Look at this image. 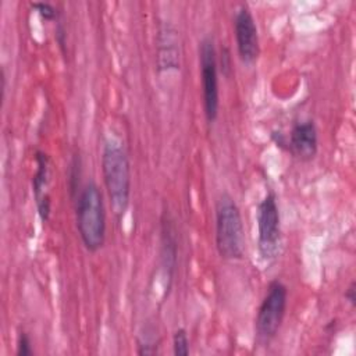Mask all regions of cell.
<instances>
[{
	"instance_id": "cell-7",
	"label": "cell",
	"mask_w": 356,
	"mask_h": 356,
	"mask_svg": "<svg viewBox=\"0 0 356 356\" xmlns=\"http://www.w3.org/2000/svg\"><path fill=\"white\" fill-rule=\"evenodd\" d=\"M234 31L239 58L245 64H253L259 56V32L253 14L248 6L242 4L234 18Z\"/></svg>"
},
{
	"instance_id": "cell-6",
	"label": "cell",
	"mask_w": 356,
	"mask_h": 356,
	"mask_svg": "<svg viewBox=\"0 0 356 356\" xmlns=\"http://www.w3.org/2000/svg\"><path fill=\"white\" fill-rule=\"evenodd\" d=\"M199 64L203 93V108L209 122H214L218 115L220 92H218V68L214 42L206 36L199 46Z\"/></svg>"
},
{
	"instance_id": "cell-4",
	"label": "cell",
	"mask_w": 356,
	"mask_h": 356,
	"mask_svg": "<svg viewBox=\"0 0 356 356\" xmlns=\"http://www.w3.org/2000/svg\"><path fill=\"white\" fill-rule=\"evenodd\" d=\"M286 303H288L286 286L278 280L271 281L267 288L266 296L263 298L259 306L256 321H254L256 335L260 342L268 343L278 334L285 317Z\"/></svg>"
},
{
	"instance_id": "cell-14",
	"label": "cell",
	"mask_w": 356,
	"mask_h": 356,
	"mask_svg": "<svg viewBox=\"0 0 356 356\" xmlns=\"http://www.w3.org/2000/svg\"><path fill=\"white\" fill-rule=\"evenodd\" d=\"M345 298H346L352 305H355V282H352L350 286L348 288V291H346V293H345Z\"/></svg>"
},
{
	"instance_id": "cell-2",
	"label": "cell",
	"mask_w": 356,
	"mask_h": 356,
	"mask_svg": "<svg viewBox=\"0 0 356 356\" xmlns=\"http://www.w3.org/2000/svg\"><path fill=\"white\" fill-rule=\"evenodd\" d=\"M76 229L86 250L97 252L106 239V210L103 195L95 182L79 192L75 209Z\"/></svg>"
},
{
	"instance_id": "cell-5",
	"label": "cell",
	"mask_w": 356,
	"mask_h": 356,
	"mask_svg": "<svg viewBox=\"0 0 356 356\" xmlns=\"http://www.w3.org/2000/svg\"><path fill=\"white\" fill-rule=\"evenodd\" d=\"M257 249L266 263L274 261L281 253V222L275 195L268 192L257 206Z\"/></svg>"
},
{
	"instance_id": "cell-12",
	"label": "cell",
	"mask_w": 356,
	"mask_h": 356,
	"mask_svg": "<svg viewBox=\"0 0 356 356\" xmlns=\"http://www.w3.org/2000/svg\"><path fill=\"white\" fill-rule=\"evenodd\" d=\"M32 7L39 13V15L42 18H44L46 21H51L56 18V8L49 4V3H43V1H38V3H33Z\"/></svg>"
},
{
	"instance_id": "cell-11",
	"label": "cell",
	"mask_w": 356,
	"mask_h": 356,
	"mask_svg": "<svg viewBox=\"0 0 356 356\" xmlns=\"http://www.w3.org/2000/svg\"><path fill=\"white\" fill-rule=\"evenodd\" d=\"M172 348L177 356L189 355V339L185 328H178L172 335Z\"/></svg>"
},
{
	"instance_id": "cell-3",
	"label": "cell",
	"mask_w": 356,
	"mask_h": 356,
	"mask_svg": "<svg viewBox=\"0 0 356 356\" xmlns=\"http://www.w3.org/2000/svg\"><path fill=\"white\" fill-rule=\"evenodd\" d=\"M216 248L225 260L242 259L245 252V232L238 204L228 193L216 202Z\"/></svg>"
},
{
	"instance_id": "cell-9",
	"label": "cell",
	"mask_w": 356,
	"mask_h": 356,
	"mask_svg": "<svg viewBox=\"0 0 356 356\" xmlns=\"http://www.w3.org/2000/svg\"><path fill=\"white\" fill-rule=\"evenodd\" d=\"M288 145L291 153L298 159H313L318 149V135L314 122L312 120H307L295 124L291 129Z\"/></svg>"
},
{
	"instance_id": "cell-10",
	"label": "cell",
	"mask_w": 356,
	"mask_h": 356,
	"mask_svg": "<svg viewBox=\"0 0 356 356\" xmlns=\"http://www.w3.org/2000/svg\"><path fill=\"white\" fill-rule=\"evenodd\" d=\"M36 171L32 179V192L38 207V214L42 221H47L50 216V196H49V157L46 153L38 150L35 156Z\"/></svg>"
},
{
	"instance_id": "cell-1",
	"label": "cell",
	"mask_w": 356,
	"mask_h": 356,
	"mask_svg": "<svg viewBox=\"0 0 356 356\" xmlns=\"http://www.w3.org/2000/svg\"><path fill=\"white\" fill-rule=\"evenodd\" d=\"M102 171L113 211L120 220L129 206L131 167L128 153L118 139H106L102 150Z\"/></svg>"
},
{
	"instance_id": "cell-13",
	"label": "cell",
	"mask_w": 356,
	"mask_h": 356,
	"mask_svg": "<svg viewBox=\"0 0 356 356\" xmlns=\"http://www.w3.org/2000/svg\"><path fill=\"white\" fill-rule=\"evenodd\" d=\"M31 339L25 332H21L18 335L17 341V355L18 356H28L32 355V346H31Z\"/></svg>"
},
{
	"instance_id": "cell-8",
	"label": "cell",
	"mask_w": 356,
	"mask_h": 356,
	"mask_svg": "<svg viewBox=\"0 0 356 356\" xmlns=\"http://www.w3.org/2000/svg\"><path fill=\"white\" fill-rule=\"evenodd\" d=\"M157 70L170 71L179 68L178 32L171 22H160L157 29Z\"/></svg>"
}]
</instances>
